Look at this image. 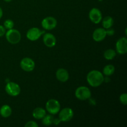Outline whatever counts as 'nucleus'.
<instances>
[{
    "label": "nucleus",
    "mask_w": 127,
    "mask_h": 127,
    "mask_svg": "<svg viewBox=\"0 0 127 127\" xmlns=\"http://www.w3.org/2000/svg\"><path fill=\"white\" fill-rule=\"evenodd\" d=\"M87 81L92 87H98L102 84L104 81L102 73L97 70H93L87 75Z\"/></svg>",
    "instance_id": "nucleus-1"
},
{
    "label": "nucleus",
    "mask_w": 127,
    "mask_h": 127,
    "mask_svg": "<svg viewBox=\"0 0 127 127\" xmlns=\"http://www.w3.org/2000/svg\"><path fill=\"white\" fill-rule=\"evenodd\" d=\"M6 38L11 44H17L21 40V35L17 30L11 29L6 32Z\"/></svg>",
    "instance_id": "nucleus-2"
},
{
    "label": "nucleus",
    "mask_w": 127,
    "mask_h": 127,
    "mask_svg": "<svg viewBox=\"0 0 127 127\" xmlns=\"http://www.w3.org/2000/svg\"><path fill=\"white\" fill-rule=\"evenodd\" d=\"M75 95L79 100H84L89 99L91 96L90 89L86 86H80L76 89Z\"/></svg>",
    "instance_id": "nucleus-3"
},
{
    "label": "nucleus",
    "mask_w": 127,
    "mask_h": 127,
    "mask_svg": "<svg viewBox=\"0 0 127 127\" xmlns=\"http://www.w3.org/2000/svg\"><path fill=\"white\" fill-rule=\"evenodd\" d=\"M46 109L50 114L55 115L59 112L60 109V104L58 100L55 99H50L46 103Z\"/></svg>",
    "instance_id": "nucleus-4"
},
{
    "label": "nucleus",
    "mask_w": 127,
    "mask_h": 127,
    "mask_svg": "<svg viewBox=\"0 0 127 127\" xmlns=\"http://www.w3.org/2000/svg\"><path fill=\"white\" fill-rule=\"evenodd\" d=\"M5 90L7 94L11 96H17L21 93V88L20 86L16 83L14 82H9L7 83Z\"/></svg>",
    "instance_id": "nucleus-5"
},
{
    "label": "nucleus",
    "mask_w": 127,
    "mask_h": 127,
    "mask_svg": "<svg viewBox=\"0 0 127 127\" xmlns=\"http://www.w3.org/2000/svg\"><path fill=\"white\" fill-rule=\"evenodd\" d=\"M20 66L24 71L30 72L33 71L35 68V63L31 58L26 57L21 61Z\"/></svg>",
    "instance_id": "nucleus-6"
},
{
    "label": "nucleus",
    "mask_w": 127,
    "mask_h": 127,
    "mask_svg": "<svg viewBox=\"0 0 127 127\" xmlns=\"http://www.w3.org/2000/svg\"><path fill=\"white\" fill-rule=\"evenodd\" d=\"M74 115L73 110L70 108L66 107L61 110L59 114V120L60 122H68L71 120Z\"/></svg>",
    "instance_id": "nucleus-7"
},
{
    "label": "nucleus",
    "mask_w": 127,
    "mask_h": 127,
    "mask_svg": "<svg viewBox=\"0 0 127 127\" xmlns=\"http://www.w3.org/2000/svg\"><path fill=\"white\" fill-rule=\"evenodd\" d=\"M43 32H44L43 31H40L39 29L37 27H33V28L30 29L27 31L26 33V37L30 40L35 41L41 37Z\"/></svg>",
    "instance_id": "nucleus-8"
},
{
    "label": "nucleus",
    "mask_w": 127,
    "mask_h": 127,
    "mask_svg": "<svg viewBox=\"0 0 127 127\" xmlns=\"http://www.w3.org/2000/svg\"><path fill=\"white\" fill-rule=\"evenodd\" d=\"M57 21L53 17H47L42 21V26L46 30H52L57 27Z\"/></svg>",
    "instance_id": "nucleus-9"
},
{
    "label": "nucleus",
    "mask_w": 127,
    "mask_h": 127,
    "mask_svg": "<svg viewBox=\"0 0 127 127\" xmlns=\"http://www.w3.org/2000/svg\"><path fill=\"white\" fill-rule=\"evenodd\" d=\"M89 19L94 24H99L102 19V13L97 8H93L89 13Z\"/></svg>",
    "instance_id": "nucleus-10"
},
{
    "label": "nucleus",
    "mask_w": 127,
    "mask_h": 127,
    "mask_svg": "<svg viewBox=\"0 0 127 127\" xmlns=\"http://www.w3.org/2000/svg\"><path fill=\"white\" fill-rule=\"evenodd\" d=\"M117 52L119 54L124 55L127 52V39L126 37H122L116 43Z\"/></svg>",
    "instance_id": "nucleus-11"
},
{
    "label": "nucleus",
    "mask_w": 127,
    "mask_h": 127,
    "mask_svg": "<svg viewBox=\"0 0 127 127\" xmlns=\"http://www.w3.org/2000/svg\"><path fill=\"white\" fill-rule=\"evenodd\" d=\"M107 35V31L104 28L96 29L94 31L93 34V38L95 42H101Z\"/></svg>",
    "instance_id": "nucleus-12"
},
{
    "label": "nucleus",
    "mask_w": 127,
    "mask_h": 127,
    "mask_svg": "<svg viewBox=\"0 0 127 127\" xmlns=\"http://www.w3.org/2000/svg\"><path fill=\"white\" fill-rule=\"evenodd\" d=\"M43 40L44 44L50 48L54 47L56 44V38L52 33H45L43 36Z\"/></svg>",
    "instance_id": "nucleus-13"
},
{
    "label": "nucleus",
    "mask_w": 127,
    "mask_h": 127,
    "mask_svg": "<svg viewBox=\"0 0 127 127\" xmlns=\"http://www.w3.org/2000/svg\"><path fill=\"white\" fill-rule=\"evenodd\" d=\"M56 77L58 81L62 83H64L69 79V73L65 69L60 68L56 72Z\"/></svg>",
    "instance_id": "nucleus-14"
},
{
    "label": "nucleus",
    "mask_w": 127,
    "mask_h": 127,
    "mask_svg": "<svg viewBox=\"0 0 127 127\" xmlns=\"http://www.w3.org/2000/svg\"><path fill=\"white\" fill-rule=\"evenodd\" d=\"M32 115L36 119H42L46 115V111L41 107H37L33 110Z\"/></svg>",
    "instance_id": "nucleus-15"
},
{
    "label": "nucleus",
    "mask_w": 127,
    "mask_h": 127,
    "mask_svg": "<svg viewBox=\"0 0 127 127\" xmlns=\"http://www.w3.org/2000/svg\"><path fill=\"white\" fill-rule=\"evenodd\" d=\"M12 109L8 105H4L0 109V114L4 118H7L11 115Z\"/></svg>",
    "instance_id": "nucleus-16"
},
{
    "label": "nucleus",
    "mask_w": 127,
    "mask_h": 127,
    "mask_svg": "<svg viewBox=\"0 0 127 127\" xmlns=\"http://www.w3.org/2000/svg\"><path fill=\"white\" fill-rule=\"evenodd\" d=\"M114 24V19L110 16H107L102 20V26L104 29H109L111 28Z\"/></svg>",
    "instance_id": "nucleus-17"
},
{
    "label": "nucleus",
    "mask_w": 127,
    "mask_h": 127,
    "mask_svg": "<svg viewBox=\"0 0 127 127\" xmlns=\"http://www.w3.org/2000/svg\"><path fill=\"white\" fill-rule=\"evenodd\" d=\"M104 58L108 60H113L116 56V52L112 49H108L105 51L104 53Z\"/></svg>",
    "instance_id": "nucleus-18"
},
{
    "label": "nucleus",
    "mask_w": 127,
    "mask_h": 127,
    "mask_svg": "<svg viewBox=\"0 0 127 127\" xmlns=\"http://www.w3.org/2000/svg\"><path fill=\"white\" fill-rule=\"evenodd\" d=\"M115 71V67L112 64H107L105 66L103 69V73L105 76L112 75Z\"/></svg>",
    "instance_id": "nucleus-19"
},
{
    "label": "nucleus",
    "mask_w": 127,
    "mask_h": 127,
    "mask_svg": "<svg viewBox=\"0 0 127 127\" xmlns=\"http://www.w3.org/2000/svg\"><path fill=\"white\" fill-rule=\"evenodd\" d=\"M43 120H42V124L43 125H46V126H49L51 125L52 124H53V117L51 115H45L44 117L43 118Z\"/></svg>",
    "instance_id": "nucleus-20"
},
{
    "label": "nucleus",
    "mask_w": 127,
    "mask_h": 127,
    "mask_svg": "<svg viewBox=\"0 0 127 127\" xmlns=\"http://www.w3.org/2000/svg\"><path fill=\"white\" fill-rule=\"evenodd\" d=\"M14 22L11 19H7L4 21V28L7 29H12L14 27Z\"/></svg>",
    "instance_id": "nucleus-21"
},
{
    "label": "nucleus",
    "mask_w": 127,
    "mask_h": 127,
    "mask_svg": "<svg viewBox=\"0 0 127 127\" xmlns=\"http://www.w3.org/2000/svg\"><path fill=\"white\" fill-rule=\"evenodd\" d=\"M120 101L124 105H126L127 104V94L126 93H124L120 95Z\"/></svg>",
    "instance_id": "nucleus-22"
},
{
    "label": "nucleus",
    "mask_w": 127,
    "mask_h": 127,
    "mask_svg": "<svg viewBox=\"0 0 127 127\" xmlns=\"http://www.w3.org/2000/svg\"><path fill=\"white\" fill-rule=\"evenodd\" d=\"M38 124L34 121H29L25 125V127H38Z\"/></svg>",
    "instance_id": "nucleus-23"
},
{
    "label": "nucleus",
    "mask_w": 127,
    "mask_h": 127,
    "mask_svg": "<svg viewBox=\"0 0 127 127\" xmlns=\"http://www.w3.org/2000/svg\"><path fill=\"white\" fill-rule=\"evenodd\" d=\"M6 33V30H5L4 27L0 25V37H2Z\"/></svg>",
    "instance_id": "nucleus-24"
},
{
    "label": "nucleus",
    "mask_w": 127,
    "mask_h": 127,
    "mask_svg": "<svg viewBox=\"0 0 127 127\" xmlns=\"http://www.w3.org/2000/svg\"><path fill=\"white\" fill-rule=\"evenodd\" d=\"M2 15H3V12H2V9L1 8V7H0V19L2 17Z\"/></svg>",
    "instance_id": "nucleus-25"
},
{
    "label": "nucleus",
    "mask_w": 127,
    "mask_h": 127,
    "mask_svg": "<svg viewBox=\"0 0 127 127\" xmlns=\"http://www.w3.org/2000/svg\"><path fill=\"white\" fill-rule=\"evenodd\" d=\"M4 1H5V2H11L12 0H4Z\"/></svg>",
    "instance_id": "nucleus-26"
}]
</instances>
